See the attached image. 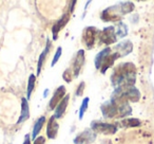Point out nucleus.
Listing matches in <instances>:
<instances>
[{"label": "nucleus", "mask_w": 154, "mask_h": 144, "mask_svg": "<svg viewBox=\"0 0 154 144\" xmlns=\"http://www.w3.org/2000/svg\"><path fill=\"white\" fill-rule=\"evenodd\" d=\"M136 69L131 62H125L117 66L111 75V82L115 88L134 86Z\"/></svg>", "instance_id": "obj_1"}, {"label": "nucleus", "mask_w": 154, "mask_h": 144, "mask_svg": "<svg viewBox=\"0 0 154 144\" xmlns=\"http://www.w3.org/2000/svg\"><path fill=\"white\" fill-rule=\"evenodd\" d=\"M99 36V30L95 27H87L82 31V43L87 47V49H92L96 43V40Z\"/></svg>", "instance_id": "obj_2"}, {"label": "nucleus", "mask_w": 154, "mask_h": 144, "mask_svg": "<svg viewBox=\"0 0 154 144\" xmlns=\"http://www.w3.org/2000/svg\"><path fill=\"white\" fill-rule=\"evenodd\" d=\"M91 129L94 133H103V135H114L117 131V126L113 123H105L100 121H92Z\"/></svg>", "instance_id": "obj_3"}, {"label": "nucleus", "mask_w": 154, "mask_h": 144, "mask_svg": "<svg viewBox=\"0 0 154 144\" xmlns=\"http://www.w3.org/2000/svg\"><path fill=\"white\" fill-rule=\"evenodd\" d=\"M98 40L100 45H112L117 40V36H116V31L113 26H110L105 28L103 31H99V36Z\"/></svg>", "instance_id": "obj_4"}, {"label": "nucleus", "mask_w": 154, "mask_h": 144, "mask_svg": "<svg viewBox=\"0 0 154 144\" xmlns=\"http://www.w3.org/2000/svg\"><path fill=\"white\" fill-rule=\"evenodd\" d=\"M122 12H120L119 5H113V7L107 8L101 12L100 18L103 21H118L122 17Z\"/></svg>", "instance_id": "obj_5"}, {"label": "nucleus", "mask_w": 154, "mask_h": 144, "mask_svg": "<svg viewBox=\"0 0 154 144\" xmlns=\"http://www.w3.org/2000/svg\"><path fill=\"white\" fill-rule=\"evenodd\" d=\"M71 14H72V12L70 11V9L66 10V12H64L63 15L60 17V19H58L57 21L53 24V27H52V36H53V40H56V39L58 38L59 32L68 24L69 20H70V17H71Z\"/></svg>", "instance_id": "obj_6"}, {"label": "nucleus", "mask_w": 154, "mask_h": 144, "mask_svg": "<svg viewBox=\"0 0 154 144\" xmlns=\"http://www.w3.org/2000/svg\"><path fill=\"white\" fill-rule=\"evenodd\" d=\"M85 60H86V56H85V50L80 49L77 51L76 55H75L74 59H73L72 66L70 67L73 71V74H74V78H77L79 75L80 71H82V67H84Z\"/></svg>", "instance_id": "obj_7"}, {"label": "nucleus", "mask_w": 154, "mask_h": 144, "mask_svg": "<svg viewBox=\"0 0 154 144\" xmlns=\"http://www.w3.org/2000/svg\"><path fill=\"white\" fill-rule=\"evenodd\" d=\"M100 110L105 118L111 119L118 114V105L115 100L111 99V100H109V101L105 102V103L101 105Z\"/></svg>", "instance_id": "obj_8"}, {"label": "nucleus", "mask_w": 154, "mask_h": 144, "mask_svg": "<svg viewBox=\"0 0 154 144\" xmlns=\"http://www.w3.org/2000/svg\"><path fill=\"white\" fill-rule=\"evenodd\" d=\"M96 139V133L92 130L91 128L85 129L80 133L76 136L73 140L75 144H91Z\"/></svg>", "instance_id": "obj_9"}, {"label": "nucleus", "mask_w": 154, "mask_h": 144, "mask_svg": "<svg viewBox=\"0 0 154 144\" xmlns=\"http://www.w3.org/2000/svg\"><path fill=\"white\" fill-rule=\"evenodd\" d=\"M66 90L63 85L58 87L55 90V92H54L53 97L50 99V102H49V104H48V109L55 110L56 107L58 106V104H59L60 102L62 101V99L66 97Z\"/></svg>", "instance_id": "obj_10"}, {"label": "nucleus", "mask_w": 154, "mask_h": 144, "mask_svg": "<svg viewBox=\"0 0 154 144\" xmlns=\"http://www.w3.org/2000/svg\"><path fill=\"white\" fill-rule=\"evenodd\" d=\"M51 49H52V43H51V40H50V38H47V43H45V50L41 52V54L39 55L38 62H37V73H36V76L40 75L41 69H42L43 64H45V59H47V56H48V54L50 53Z\"/></svg>", "instance_id": "obj_11"}, {"label": "nucleus", "mask_w": 154, "mask_h": 144, "mask_svg": "<svg viewBox=\"0 0 154 144\" xmlns=\"http://www.w3.org/2000/svg\"><path fill=\"white\" fill-rule=\"evenodd\" d=\"M58 129H59V124L56 121L55 117L52 116L47 124V137L51 140L56 139L58 133Z\"/></svg>", "instance_id": "obj_12"}, {"label": "nucleus", "mask_w": 154, "mask_h": 144, "mask_svg": "<svg viewBox=\"0 0 154 144\" xmlns=\"http://www.w3.org/2000/svg\"><path fill=\"white\" fill-rule=\"evenodd\" d=\"M132 49H133V45H132V43L129 40L122 41V43H119L115 48H114L115 52L119 55V57L128 55L129 53L132 52Z\"/></svg>", "instance_id": "obj_13"}, {"label": "nucleus", "mask_w": 154, "mask_h": 144, "mask_svg": "<svg viewBox=\"0 0 154 144\" xmlns=\"http://www.w3.org/2000/svg\"><path fill=\"white\" fill-rule=\"evenodd\" d=\"M30 119V107L26 98H21V111H20L19 119L17 121V124H21Z\"/></svg>", "instance_id": "obj_14"}, {"label": "nucleus", "mask_w": 154, "mask_h": 144, "mask_svg": "<svg viewBox=\"0 0 154 144\" xmlns=\"http://www.w3.org/2000/svg\"><path fill=\"white\" fill-rule=\"evenodd\" d=\"M69 101H70V94H66V97L62 99V101L58 104V106L55 109V112H54V114H53L56 120H57V119H61L62 117H63L64 112H66V107H68V105H69Z\"/></svg>", "instance_id": "obj_15"}, {"label": "nucleus", "mask_w": 154, "mask_h": 144, "mask_svg": "<svg viewBox=\"0 0 154 144\" xmlns=\"http://www.w3.org/2000/svg\"><path fill=\"white\" fill-rule=\"evenodd\" d=\"M110 54H111V49H110V48H105V49L101 50L99 53H97V55L95 56V60H94L95 68H96L97 70H100L105 59L110 55Z\"/></svg>", "instance_id": "obj_16"}, {"label": "nucleus", "mask_w": 154, "mask_h": 144, "mask_svg": "<svg viewBox=\"0 0 154 144\" xmlns=\"http://www.w3.org/2000/svg\"><path fill=\"white\" fill-rule=\"evenodd\" d=\"M45 120H47V119H45V116H41L40 118H38L36 120L34 126H33V131H32V133H31V139H32L33 141L38 137L39 133H40V130L42 129L43 125H45Z\"/></svg>", "instance_id": "obj_17"}, {"label": "nucleus", "mask_w": 154, "mask_h": 144, "mask_svg": "<svg viewBox=\"0 0 154 144\" xmlns=\"http://www.w3.org/2000/svg\"><path fill=\"white\" fill-rule=\"evenodd\" d=\"M118 57H119V55H118L116 52H114L113 54H110V55L105 59L103 66H101V68H100V72H101V73L105 74L106 71H107L108 69L110 68V67H112V65L114 64V62H115V60L117 59Z\"/></svg>", "instance_id": "obj_18"}, {"label": "nucleus", "mask_w": 154, "mask_h": 144, "mask_svg": "<svg viewBox=\"0 0 154 144\" xmlns=\"http://www.w3.org/2000/svg\"><path fill=\"white\" fill-rule=\"evenodd\" d=\"M36 78L37 76L35 74H31L29 76L28 81V89H26V99H30L31 95H32L33 91L35 89V84H36Z\"/></svg>", "instance_id": "obj_19"}, {"label": "nucleus", "mask_w": 154, "mask_h": 144, "mask_svg": "<svg viewBox=\"0 0 154 144\" xmlns=\"http://www.w3.org/2000/svg\"><path fill=\"white\" fill-rule=\"evenodd\" d=\"M122 124L125 127H137L140 125V121L138 119H134V118L125 119V120L122 121Z\"/></svg>", "instance_id": "obj_20"}, {"label": "nucleus", "mask_w": 154, "mask_h": 144, "mask_svg": "<svg viewBox=\"0 0 154 144\" xmlns=\"http://www.w3.org/2000/svg\"><path fill=\"white\" fill-rule=\"evenodd\" d=\"M89 102H90V98H85L84 100H82V105H80V107H79V120H82L84 119V116H85V114H86V111H87V109H88V106H89Z\"/></svg>", "instance_id": "obj_21"}, {"label": "nucleus", "mask_w": 154, "mask_h": 144, "mask_svg": "<svg viewBox=\"0 0 154 144\" xmlns=\"http://www.w3.org/2000/svg\"><path fill=\"white\" fill-rule=\"evenodd\" d=\"M128 34V27L124 24V22H118V28L117 31H116V36L119 37V38H122V37L127 36Z\"/></svg>", "instance_id": "obj_22"}, {"label": "nucleus", "mask_w": 154, "mask_h": 144, "mask_svg": "<svg viewBox=\"0 0 154 144\" xmlns=\"http://www.w3.org/2000/svg\"><path fill=\"white\" fill-rule=\"evenodd\" d=\"M119 8H120V12L122 14H128L130 12H132L134 10V5L132 2H122L119 5Z\"/></svg>", "instance_id": "obj_23"}, {"label": "nucleus", "mask_w": 154, "mask_h": 144, "mask_svg": "<svg viewBox=\"0 0 154 144\" xmlns=\"http://www.w3.org/2000/svg\"><path fill=\"white\" fill-rule=\"evenodd\" d=\"M62 78L66 81V83H71L73 80H74V74H73V71L71 68H68L63 71L62 73Z\"/></svg>", "instance_id": "obj_24"}, {"label": "nucleus", "mask_w": 154, "mask_h": 144, "mask_svg": "<svg viewBox=\"0 0 154 144\" xmlns=\"http://www.w3.org/2000/svg\"><path fill=\"white\" fill-rule=\"evenodd\" d=\"M61 54H62V48L61 47H58L57 48V50H56V52H55V55H54V57H53V60H52V62H51V67H54L56 65V62L59 60V58H60V56H61Z\"/></svg>", "instance_id": "obj_25"}, {"label": "nucleus", "mask_w": 154, "mask_h": 144, "mask_svg": "<svg viewBox=\"0 0 154 144\" xmlns=\"http://www.w3.org/2000/svg\"><path fill=\"white\" fill-rule=\"evenodd\" d=\"M85 87H86V84H85V82L80 83V84L78 85V87H77V89L75 90V95H76V97H82V95L84 94Z\"/></svg>", "instance_id": "obj_26"}, {"label": "nucleus", "mask_w": 154, "mask_h": 144, "mask_svg": "<svg viewBox=\"0 0 154 144\" xmlns=\"http://www.w3.org/2000/svg\"><path fill=\"white\" fill-rule=\"evenodd\" d=\"M45 138L42 137V136L37 137L36 139L34 140V142H33V144H45Z\"/></svg>", "instance_id": "obj_27"}, {"label": "nucleus", "mask_w": 154, "mask_h": 144, "mask_svg": "<svg viewBox=\"0 0 154 144\" xmlns=\"http://www.w3.org/2000/svg\"><path fill=\"white\" fill-rule=\"evenodd\" d=\"M31 141H32V139H31V135L30 133H26V135L24 136V140H23V143L22 144H31Z\"/></svg>", "instance_id": "obj_28"}, {"label": "nucleus", "mask_w": 154, "mask_h": 144, "mask_svg": "<svg viewBox=\"0 0 154 144\" xmlns=\"http://www.w3.org/2000/svg\"><path fill=\"white\" fill-rule=\"evenodd\" d=\"M48 92H49V89H45V94H43V97H45V98H47Z\"/></svg>", "instance_id": "obj_29"}]
</instances>
